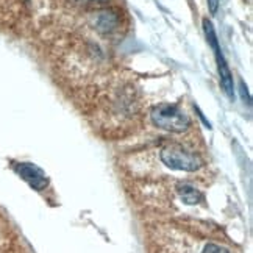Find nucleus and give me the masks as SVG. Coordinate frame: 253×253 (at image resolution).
<instances>
[{"label": "nucleus", "mask_w": 253, "mask_h": 253, "mask_svg": "<svg viewBox=\"0 0 253 253\" xmlns=\"http://www.w3.org/2000/svg\"><path fill=\"white\" fill-rule=\"evenodd\" d=\"M178 197L183 200V203H186V205H197L203 199L202 192L194 186H191V184H180Z\"/></svg>", "instance_id": "nucleus-6"}, {"label": "nucleus", "mask_w": 253, "mask_h": 253, "mask_svg": "<svg viewBox=\"0 0 253 253\" xmlns=\"http://www.w3.org/2000/svg\"><path fill=\"white\" fill-rule=\"evenodd\" d=\"M119 24V16L114 11H102L95 19V25L102 33H111Z\"/></svg>", "instance_id": "nucleus-5"}, {"label": "nucleus", "mask_w": 253, "mask_h": 253, "mask_svg": "<svg viewBox=\"0 0 253 253\" xmlns=\"http://www.w3.org/2000/svg\"><path fill=\"white\" fill-rule=\"evenodd\" d=\"M203 32H205L208 44L214 52V58H216V63H217V69H219V75H220V84L223 87V92L227 94L228 99L233 100L235 99V83H233V74H231L225 58H223V53L220 50L216 30H214L211 21H208V19H203Z\"/></svg>", "instance_id": "nucleus-2"}, {"label": "nucleus", "mask_w": 253, "mask_h": 253, "mask_svg": "<svg viewBox=\"0 0 253 253\" xmlns=\"http://www.w3.org/2000/svg\"><path fill=\"white\" fill-rule=\"evenodd\" d=\"M14 170L21 175V178L25 180L33 189L36 191H42L47 188L48 180H47V175L45 172L38 168L36 164L32 163H17L14 166Z\"/></svg>", "instance_id": "nucleus-4"}, {"label": "nucleus", "mask_w": 253, "mask_h": 253, "mask_svg": "<svg viewBox=\"0 0 253 253\" xmlns=\"http://www.w3.org/2000/svg\"><path fill=\"white\" fill-rule=\"evenodd\" d=\"M161 161L173 170L196 172L202 168V160L188 150L177 145H170L161 152Z\"/></svg>", "instance_id": "nucleus-3"}, {"label": "nucleus", "mask_w": 253, "mask_h": 253, "mask_svg": "<svg viewBox=\"0 0 253 253\" xmlns=\"http://www.w3.org/2000/svg\"><path fill=\"white\" fill-rule=\"evenodd\" d=\"M202 253H230L225 247H220L217 244H207Z\"/></svg>", "instance_id": "nucleus-7"}, {"label": "nucleus", "mask_w": 253, "mask_h": 253, "mask_svg": "<svg viewBox=\"0 0 253 253\" xmlns=\"http://www.w3.org/2000/svg\"><path fill=\"white\" fill-rule=\"evenodd\" d=\"M220 5V0H208V9L211 14H216Z\"/></svg>", "instance_id": "nucleus-8"}, {"label": "nucleus", "mask_w": 253, "mask_h": 253, "mask_svg": "<svg viewBox=\"0 0 253 253\" xmlns=\"http://www.w3.org/2000/svg\"><path fill=\"white\" fill-rule=\"evenodd\" d=\"M95 2H100V3H103V2H106V0H95Z\"/></svg>", "instance_id": "nucleus-9"}, {"label": "nucleus", "mask_w": 253, "mask_h": 253, "mask_svg": "<svg viewBox=\"0 0 253 253\" xmlns=\"http://www.w3.org/2000/svg\"><path fill=\"white\" fill-rule=\"evenodd\" d=\"M152 122L166 131L181 133L189 126V118L177 105L161 103L152 111Z\"/></svg>", "instance_id": "nucleus-1"}]
</instances>
